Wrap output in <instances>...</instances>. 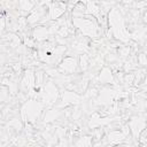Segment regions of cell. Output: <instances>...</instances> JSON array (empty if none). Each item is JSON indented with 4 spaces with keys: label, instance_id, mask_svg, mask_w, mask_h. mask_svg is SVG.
Listing matches in <instances>:
<instances>
[{
    "label": "cell",
    "instance_id": "obj_1",
    "mask_svg": "<svg viewBox=\"0 0 147 147\" xmlns=\"http://www.w3.org/2000/svg\"><path fill=\"white\" fill-rule=\"evenodd\" d=\"M72 25L77 28L85 37L94 39L100 36V24L92 16H72Z\"/></svg>",
    "mask_w": 147,
    "mask_h": 147
},
{
    "label": "cell",
    "instance_id": "obj_2",
    "mask_svg": "<svg viewBox=\"0 0 147 147\" xmlns=\"http://www.w3.org/2000/svg\"><path fill=\"white\" fill-rule=\"evenodd\" d=\"M108 22H109V28L111 29L114 37L116 39H119L124 42L129 41L131 38L130 32L126 30L125 28V23H124V17L121 14V11L116 8H113L109 13L108 16Z\"/></svg>",
    "mask_w": 147,
    "mask_h": 147
},
{
    "label": "cell",
    "instance_id": "obj_3",
    "mask_svg": "<svg viewBox=\"0 0 147 147\" xmlns=\"http://www.w3.org/2000/svg\"><path fill=\"white\" fill-rule=\"evenodd\" d=\"M67 10V3L64 2H49L48 3V10H47V20H57L61 17Z\"/></svg>",
    "mask_w": 147,
    "mask_h": 147
},
{
    "label": "cell",
    "instance_id": "obj_4",
    "mask_svg": "<svg viewBox=\"0 0 147 147\" xmlns=\"http://www.w3.org/2000/svg\"><path fill=\"white\" fill-rule=\"evenodd\" d=\"M44 5L45 3L37 5V7L28 15V17H26L28 24H36L38 22H41L42 18L46 17V10H48V5L46 7Z\"/></svg>",
    "mask_w": 147,
    "mask_h": 147
},
{
    "label": "cell",
    "instance_id": "obj_5",
    "mask_svg": "<svg viewBox=\"0 0 147 147\" xmlns=\"http://www.w3.org/2000/svg\"><path fill=\"white\" fill-rule=\"evenodd\" d=\"M78 67V61L74 56H65L59 64V71L62 74H74Z\"/></svg>",
    "mask_w": 147,
    "mask_h": 147
},
{
    "label": "cell",
    "instance_id": "obj_6",
    "mask_svg": "<svg viewBox=\"0 0 147 147\" xmlns=\"http://www.w3.org/2000/svg\"><path fill=\"white\" fill-rule=\"evenodd\" d=\"M125 139H126V134H125L122 130H111V131L108 133V136H107L108 144L111 145V146L119 145V144H122Z\"/></svg>",
    "mask_w": 147,
    "mask_h": 147
},
{
    "label": "cell",
    "instance_id": "obj_7",
    "mask_svg": "<svg viewBox=\"0 0 147 147\" xmlns=\"http://www.w3.org/2000/svg\"><path fill=\"white\" fill-rule=\"evenodd\" d=\"M21 83H22V86L28 88V90L33 88L34 85H36V74L31 69L26 70L23 75V78H22Z\"/></svg>",
    "mask_w": 147,
    "mask_h": 147
},
{
    "label": "cell",
    "instance_id": "obj_8",
    "mask_svg": "<svg viewBox=\"0 0 147 147\" xmlns=\"http://www.w3.org/2000/svg\"><path fill=\"white\" fill-rule=\"evenodd\" d=\"M51 30L49 28H45V26H37L33 30V38L37 39L38 41H44L45 39H47V37L49 36Z\"/></svg>",
    "mask_w": 147,
    "mask_h": 147
},
{
    "label": "cell",
    "instance_id": "obj_9",
    "mask_svg": "<svg viewBox=\"0 0 147 147\" xmlns=\"http://www.w3.org/2000/svg\"><path fill=\"white\" fill-rule=\"evenodd\" d=\"M72 49L75 51V52H77V53H80V55L82 54H85V52L88 49V46H87V44H86V41H83V39H76L74 42H72Z\"/></svg>",
    "mask_w": 147,
    "mask_h": 147
},
{
    "label": "cell",
    "instance_id": "obj_10",
    "mask_svg": "<svg viewBox=\"0 0 147 147\" xmlns=\"http://www.w3.org/2000/svg\"><path fill=\"white\" fill-rule=\"evenodd\" d=\"M37 2L33 1H20L18 2V9L22 13H31L36 7H37Z\"/></svg>",
    "mask_w": 147,
    "mask_h": 147
},
{
    "label": "cell",
    "instance_id": "obj_11",
    "mask_svg": "<svg viewBox=\"0 0 147 147\" xmlns=\"http://www.w3.org/2000/svg\"><path fill=\"white\" fill-rule=\"evenodd\" d=\"M100 82L102 83H114V77L111 75V71L108 68H103L100 74Z\"/></svg>",
    "mask_w": 147,
    "mask_h": 147
},
{
    "label": "cell",
    "instance_id": "obj_12",
    "mask_svg": "<svg viewBox=\"0 0 147 147\" xmlns=\"http://www.w3.org/2000/svg\"><path fill=\"white\" fill-rule=\"evenodd\" d=\"M92 145H93L92 137L85 136V137H80V138L76 141L75 147H92Z\"/></svg>",
    "mask_w": 147,
    "mask_h": 147
},
{
    "label": "cell",
    "instance_id": "obj_13",
    "mask_svg": "<svg viewBox=\"0 0 147 147\" xmlns=\"http://www.w3.org/2000/svg\"><path fill=\"white\" fill-rule=\"evenodd\" d=\"M78 64L80 65V68H82L83 70H85V69L87 68V64H88V56H87L86 54H82V55L79 56V62H78Z\"/></svg>",
    "mask_w": 147,
    "mask_h": 147
},
{
    "label": "cell",
    "instance_id": "obj_14",
    "mask_svg": "<svg viewBox=\"0 0 147 147\" xmlns=\"http://www.w3.org/2000/svg\"><path fill=\"white\" fill-rule=\"evenodd\" d=\"M138 63L141 65L147 64V55L146 54H139L138 55Z\"/></svg>",
    "mask_w": 147,
    "mask_h": 147
},
{
    "label": "cell",
    "instance_id": "obj_15",
    "mask_svg": "<svg viewBox=\"0 0 147 147\" xmlns=\"http://www.w3.org/2000/svg\"><path fill=\"white\" fill-rule=\"evenodd\" d=\"M3 29H5V17L1 18V30H3Z\"/></svg>",
    "mask_w": 147,
    "mask_h": 147
},
{
    "label": "cell",
    "instance_id": "obj_16",
    "mask_svg": "<svg viewBox=\"0 0 147 147\" xmlns=\"http://www.w3.org/2000/svg\"><path fill=\"white\" fill-rule=\"evenodd\" d=\"M144 21L147 23V11H146V13H145V15H144Z\"/></svg>",
    "mask_w": 147,
    "mask_h": 147
},
{
    "label": "cell",
    "instance_id": "obj_17",
    "mask_svg": "<svg viewBox=\"0 0 147 147\" xmlns=\"http://www.w3.org/2000/svg\"><path fill=\"white\" fill-rule=\"evenodd\" d=\"M144 84L145 85H147V75L145 76V78H144Z\"/></svg>",
    "mask_w": 147,
    "mask_h": 147
}]
</instances>
